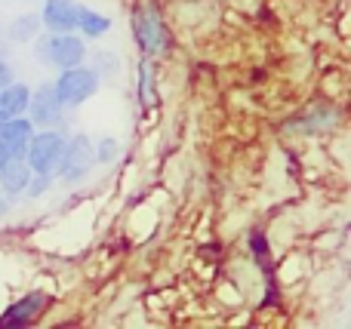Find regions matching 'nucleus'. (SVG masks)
Listing matches in <instances>:
<instances>
[{
    "mask_svg": "<svg viewBox=\"0 0 351 329\" xmlns=\"http://www.w3.org/2000/svg\"><path fill=\"white\" fill-rule=\"evenodd\" d=\"M31 182V166L25 163V157H10L6 166L0 170V188L6 194H22Z\"/></svg>",
    "mask_w": 351,
    "mask_h": 329,
    "instance_id": "nucleus-11",
    "label": "nucleus"
},
{
    "mask_svg": "<svg viewBox=\"0 0 351 329\" xmlns=\"http://www.w3.org/2000/svg\"><path fill=\"white\" fill-rule=\"evenodd\" d=\"M10 80H12L10 68H6V62H3V59H0V90H3V86H6V83H10Z\"/></svg>",
    "mask_w": 351,
    "mask_h": 329,
    "instance_id": "nucleus-19",
    "label": "nucleus"
},
{
    "mask_svg": "<svg viewBox=\"0 0 351 329\" xmlns=\"http://www.w3.org/2000/svg\"><path fill=\"white\" fill-rule=\"evenodd\" d=\"M37 55H40L43 65H56V68H74L84 62L86 49L80 43V37L71 34H47L37 40Z\"/></svg>",
    "mask_w": 351,
    "mask_h": 329,
    "instance_id": "nucleus-2",
    "label": "nucleus"
},
{
    "mask_svg": "<svg viewBox=\"0 0 351 329\" xmlns=\"http://www.w3.org/2000/svg\"><path fill=\"white\" fill-rule=\"evenodd\" d=\"M139 74H142V105L145 108H152L154 105V86H152V62H142V68H139Z\"/></svg>",
    "mask_w": 351,
    "mask_h": 329,
    "instance_id": "nucleus-15",
    "label": "nucleus"
},
{
    "mask_svg": "<svg viewBox=\"0 0 351 329\" xmlns=\"http://www.w3.org/2000/svg\"><path fill=\"white\" fill-rule=\"evenodd\" d=\"M28 86H22V83H6L3 90H0V111L3 114H10V117H16V114H25L28 111Z\"/></svg>",
    "mask_w": 351,
    "mask_h": 329,
    "instance_id": "nucleus-12",
    "label": "nucleus"
},
{
    "mask_svg": "<svg viewBox=\"0 0 351 329\" xmlns=\"http://www.w3.org/2000/svg\"><path fill=\"white\" fill-rule=\"evenodd\" d=\"M133 28H136V40H139L142 53L145 55H160L170 47V31L160 22L158 10L152 3H139L133 12Z\"/></svg>",
    "mask_w": 351,
    "mask_h": 329,
    "instance_id": "nucleus-1",
    "label": "nucleus"
},
{
    "mask_svg": "<svg viewBox=\"0 0 351 329\" xmlns=\"http://www.w3.org/2000/svg\"><path fill=\"white\" fill-rule=\"evenodd\" d=\"M49 188V176H43V172H37V179H34V185L28 182V188L25 191H31V197H37V194H43V191Z\"/></svg>",
    "mask_w": 351,
    "mask_h": 329,
    "instance_id": "nucleus-17",
    "label": "nucleus"
},
{
    "mask_svg": "<svg viewBox=\"0 0 351 329\" xmlns=\"http://www.w3.org/2000/svg\"><path fill=\"white\" fill-rule=\"evenodd\" d=\"M96 59H99V71H108V74H114V68H117L114 55H111V53H99Z\"/></svg>",
    "mask_w": 351,
    "mask_h": 329,
    "instance_id": "nucleus-18",
    "label": "nucleus"
},
{
    "mask_svg": "<svg viewBox=\"0 0 351 329\" xmlns=\"http://www.w3.org/2000/svg\"><path fill=\"white\" fill-rule=\"evenodd\" d=\"M6 120H10V114H3V111H0V133H3V127H6Z\"/></svg>",
    "mask_w": 351,
    "mask_h": 329,
    "instance_id": "nucleus-21",
    "label": "nucleus"
},
{
    "mask_svg": "<svg viewBox=\"0 0 351 329\" xmlns=\"http://www.w3.org/2000/svg\"><path fill=\"white\" fill-rule=\"evenodd\" d=\"M77 28L84 31L86 37H102L105 31L111 28V22H108L105 16H99V12L84 10V6H80V12H77Z\"/></svg>",
    "mask_w": 351,
    "mask_h": 329,
    "instance_id": "nucleus-13",
    "label": "nucleus"
},
{
    "mask_svg": "<svg viewBox=\"0 0 351 329\" xmlns=\"http://www.w3.org/2000/svg\"><path fill=\"white\" fill-rule=\"evenodd\" d=\"M37 25H40V18L31 16V12H25V16H19L16 22L10 25V40L16 43H28L37 37Z\"/></svg>",
    "mask_w": 351,
    "mask_h": 329,
    "instance_id": "nucleus-14",
    "label": "nucleus"
},
{
    "mask_svg": "<svg viewBox=\"0 0 351 329\" xmlns=\"http://www.w3.org/2000/svg\"><path fill=\"white\" fill-rule=\"evenodd\" d=\"M28 142H31V123L19 114L10 117L6 127H3V133H0V145H3V151L10 154V157H25Z\"/></svg>",
    "mask_w": 351,
    "mask_h": 329,
    "instance_id": "nucleus-9",
    "label": "nucleus"
},
{
    "mask_svg": "<svg viewBox=\"0 0 351 329\" xmlns=\"http://www.w3.org/2000/svg\"><path fill=\"white\" fill-rule=\"evenodd\" d=\"M28 108H31V120L34 123H43V127L56 123L62 114V102H59V96H56V86L43 83L34 96H28Z\"/></svg>",
    "mask_w": 351,
    "mask_h": 329,
    "instance_id": "nucleus-8",
    "label": "nucleus"
},
{
    "mask_svg": "<svg viewBox=\"0 0 351 329\" xmlns=\"http://www.w3.org/2000/svg\"><path fill=\"white\" fill-rule=\"evenodd\" d=\"M6 209H10V203H6V200H3V197H0V215H3V213H6Z\"/></svg>",
    "mask_w": 351,
    "mask_h": 329,
    "instance_id": "nucleus-22",
    "label": "nucleus"
},
{
    "mask_svg": "<svg viewBox=\"0 0 351 329\" xmlns=\"http://www.w3.org/2000/svg\"><path fill=\"white\" fill-rule=\"evenodd\" d=\"M6 160H10V154H6V151H3V145H0V170L6 166Z\"/></svg>",
    "mask_w": 351,
    "mask_h": 329,
    "instance_id": "nucleus-20",
    "label": "nucleus"
},
{
    "mask_svg": "<svg viewBox=\"0 0 351 329\" xmlns=\"http://www.w3.org/2000/svg\"><path fill=\"white\" fill-rule=\"evenodd\" d=\"M339 120V111L333 108V105H315V108H308L305 114H299L296 120H290L287 123V133L290 135H321V133H327L333 123Z\"/></svg>",
    "mask_w": 351,
    "mask_h": 329,
    "instance_id": "nucleus-6",
    "label": "nucleus"
},
{
    "mask_svg": "<svg viewBox=\"0 0 351 329\" xmlns=\"http://www.w3.org/2000/svg\"><path fill=\"white\" fill-rule=\"evenodd\" d=\"M62 154H65V139L59 133H40L28 142L25 148V163L34 172H43V176H53L62 166Z\"/></svg>",
    "mask_w": 351,
    "mask_h": 329,
    "instance_id": "nucleus-3",
    "label": "nucleus"
},
{
    "mask_svg": "<svg viewBox=\"0 0 351 329\" xmlns=\"http://www.w3.org/2000/svg\"><path fill=\"white\" fill-rule=\"evenodd\" d=\"M96 163L93 157V142L86 135H74L71 142H65V154H62L59 172L65 176V182H80L90 172V166Z\"/></svg>",
    "mask_w": 351,
    "mask_h": 329,
    "instance_id": "nucleus-5",
    "label": "nucleus"
},
{
    "mask_svg": "<svg viewBox=\"0 0 351 329\" xmlns=\"http://www.w3.org/2000/svg\"><path fill=\"white\" fill-rule=\"evenodd\" d=\"M77 12H80V6L74 3V0H47L43 25H47L53 34H68V31L77 28Z\"/></svg>",
    "mask_w": 351,
    "mask_h": 329,
    "instance_id": "nucleus-7",
    "label": "nucleus"
},
{
    "mask_svg": "<svg viewBox=\"0 0 351 329\" xmlns=\"http://www.w3.org/2000/svg\"><path fill=\"white\" fill-rule=\"evenodd\" d=\"M43 308H47V295H43V293H31V295H25L22 302H16L10 311L0 314V326H25V324H31V320H34Z\"/></svg>",
    "mask_w": 351,
    "mask_h": 329,
    "instance_id": "nucleus-10",
    "label": "nucleus"
},
{
    "mask_svg": "<svg viewBox=\"0 0 351 329\" xmlns=\"http://www.w3.org/2000/svg\"><path fill=\"white\" fill-rule=\"evenodd\" d=\"M93 157H96L99 163H111V160L117 157V142L111 139V135L108 139H102L99 142V148H93Z\"/></svg>",
    "mask_w": 351,
    "mask_h": 329,
    "instance_id": "nucleus-16",
    "label": "nucleus"
},
{
    "mask_svg": "<svg viewBox=\"0 0 351 329\" xmlns=\"http://www.w3.org/2000/svg\"><path fill=\"white\" fill-rule=\"evenodd\" d=\"M53 86H56V96H59L62 105H80L99 90V74L90 71V68L74 65V68H65L62 77L56 80Z\"/></svg>",
    "mask_w": 351,
    "mask_h": 329,
    "instance_id": "nucleus-4",
    "label": "nucleus"
}]
</instances>
